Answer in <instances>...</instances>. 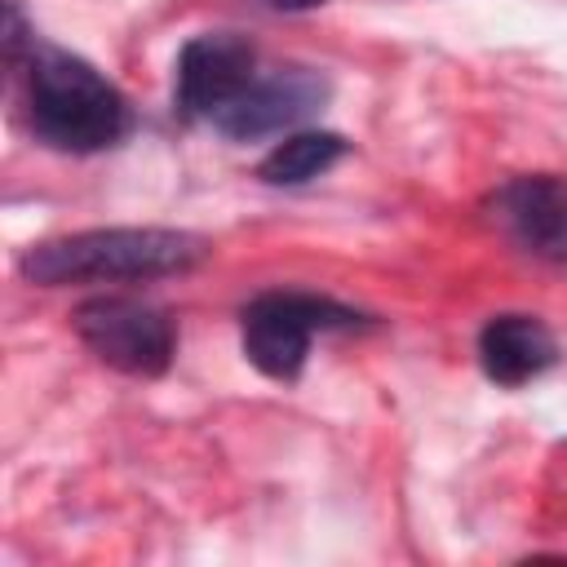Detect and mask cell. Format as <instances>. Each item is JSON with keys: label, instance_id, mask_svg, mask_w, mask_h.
Instances as JSON below:
<instances>
[{"label": "cell", "instance_id": "6da1fadb", "mask_svg": "<svg viewBox=\"0 0 567 567\" xmlns=\"http://www.w3.org/2000/svg\"><path fill=\"white\" fill-rule=\"evenodd\" d=\"M208 257V239L173 226H97L31 244L18 270L31 284H111V279H164L186 275Z\"/></svg>", "mask_w": 567, "mask_h": 567}, {"label": "cell", "instance_id": "7a4b0ae2", "mask_svg": "<svg viewBox=\"0 0 567 567\" xmlns=\"http://www.w3.org/2000/svg\"><path fill=\"white\" fill-rule=\"evenodd\" d=\"M27 115L44 146L71 155L106 151L128 133L124 93L84 58L35 40L27 62Z\"/></svg>", "mask_w": 567, "mask_h": 567}, {"label": "cell", "instance_id": "ba28073f", "mask_svg": "<svg viewBox=\"0 0 567 567\" xmlns=\"http://www.w3.org/2000/svg\"><path fill=\"white\" fill-rule=\"evenodd\" d=\"M558 363V341L536 315H492L478 332V368L487 381L514 390Z\"/></svg>", "mask_w": 567, "mask_h": 567}, {"label": "cell", "instance_id": "52a82bcc", "mask_svg": "<svg viewBox=\"0 0 567 567\" xmlns=\"http://www.w3.org/2000/svg\"><path fill=\"white\" fill-rule=\"evenodd\" d=\"M328 97V84L315 75V71H301V66H288V71H275V75H257L217 120L213 128L230 142H257L266 133H279L297 120H306L319 102Z\"/></svg>", "mask_w": 567, "mask_h": 567}, {"label": "cell", "instance_id": "8992f818", "mask_svg": "<svg viewBox=\"0 0 567 567\" xmlns=\"http://www.w3.org/2000/svg\"><path fill=\"white\" fill-rule=\"evenodd\" d=\"M492 221L527 257L567 266V177L532 173L492 195Z\"/></svg>", "mask_w": 567, "mask_h": 567}, {"label": "cell", "instance_id": "9c48e42d", "mask_svg": "<svg viewBox=\"0 0 567 567\" xmlns=\"http://www.w3.org/2000/svg\"><path fill=\"white\" fill-rule=\"evenodd\" d=\"M346 155V142L337 133H292L270 146V155L257 164V177L270 186H306L319 173H328Z\"/></svg>", "mask_w": 567, "mask_h": 567}, {"label": "cell", "instance_id": "277c9868", "mask_svg": "<svg viewBox=\"0 0 567 567\" xmlns=\"http://www.w3.org/2000/svg\"><path fill=\"white\" fill-rule=\"evenodd\" d=\"M71 328L106 368L128 377H159L177 350L173 319L137 297H89L75 306Z\"/></svg>", "mask_w": 567, "mask_h": 567}, {"label": "cell", "instance_id": "30bf717a", "mask_svg": "<svg viewBox=\"0 0 567 567\" xmlns=\"http://www.w3.org/2000/svg\"><path fill=\"white\" fill-rule=\"evenodd\" d=\"M275 9H284V13H306V9H319L323 0H270Z\"/></svg>", "mask_w": 567, "mask_h": 567}, {"label": "cell", "instance_id": "5b68a950", "mask_svg": "<svg viewBox=\"0 0 567 567\" xmlns=\"http://www.w3.org/2000/svg\"><path fill=\"white\" fill-rule=\"evenodd\" d=\"M257 80V49L235 31H208L182 44L173 66L177 111L190 120H217Z\"/></svg>", "mask_w": 567, "mask_h": 567}, {"label": "cell", "instance_id": "3957f363", "mask_svg": "<svg viewBox=\"0 0 567 567\" xmlns=\"http://www.w3.org/2000/svg\"><path fill=\"white\" fill-rule=\"evenodd\" d=\"M359 315L310 292H261L244 306V354L257 372L275 381H292L306 368L310 337L328 328H354Z\"/></svg>", "mask_w": 567, "mask_h": 567}]
</instances>
